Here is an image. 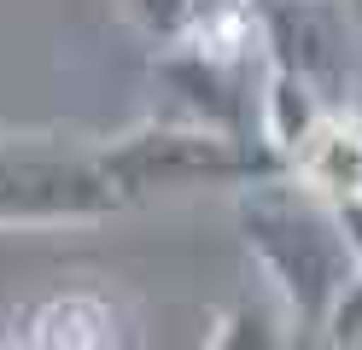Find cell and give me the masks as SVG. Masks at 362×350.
I'll list each match as a JSON object with an SVG mask.
<instances>
[{"instance_id": "obj_1", "label": "cell", "mask_w": 362, "mask_h": 350, "mask_svg": "<svg viewBox=\"0 0 362 350\" xmlns=\"http://www.w3.org/2000/svg\"><path fill=\"white\" fill-rule=\"evenodd\" d=\"M240 228L269 274V286L281 292L292 327H304V333L327 327L339 292L362 269V251L351 245L339 204L315 187H304L298 175L275 170L240 187Z\"/></svg>"}, {"instance_id": "obj_2", "label": "cell", "mask_w": 362, "mask_h": 350, "mask_svg": "<svg viewBox=\"0 0 362 350\" xmlns=\"http://www.w3.org/2000/svg\"><path fill=\"white\" fill-rule=\"evenodd\" d=\"M100 170L117 187V199H134V193H152V187H205V181L245 187V181L286 170V158L269 140H245L211 123H158L100 152Z\"/></svg>"}, {"instance_id": "obj_3", "label": "cell", "mask_w": 362, "mask_h": 350, "mask_svg": "<svg viewBox=\"0 0 362 350\" xmlns=\"http://www.w3.org/2000/svg\"><path fill=\"white\" fill-rule=\"evenodd\" d=\"M117 187L105 181L100 158L59 152L41 140H0V222H64L105 216Z\"/></svg>"}, {"instance_id": "obj_4", "label": "cell", "mask_w": 362, "mask_h": 350, "mask_svg": "<svg viewBox=\"0 0 362 350\" xmlns=\"http://www.w3.org/2000/svg\"><path fill=\"white\" fill-rule=\"evenodd\" d=\"M286 170L304 187L327 193L333 204L362 199V123L345 105H327L315 123L304 129V140L286 152Z\"/></svg>"}, {"instance_id": "obj_5", "label": "cell", "mask_w": 362, "mask_h": 350, "mask_svg": "<svg viewBox=\"0 0 362 350\" xmlns=\"http://www.w3.org/2000/svg\"><path fill=\"white\" fill-rule=\"evenodd\" d=\"M327 339H333V344H362V269H356L351 286L339 292V303H333V315H327Z\"/></svg>"}]
</instances>
